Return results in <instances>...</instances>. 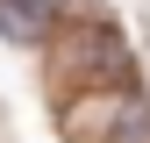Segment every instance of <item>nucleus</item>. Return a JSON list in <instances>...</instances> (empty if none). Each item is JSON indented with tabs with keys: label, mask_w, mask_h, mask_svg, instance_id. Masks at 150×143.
Segmentation results:
<instances>
[{
	"label": "nucleus",
	"mask_w": 150,
	"mask_h": 143,
	"mask_svg": "<svg viewBox=\"0 0 150 143\" xmlns=\"http://www.w3.org/2000/svg\"><path fill=\"white\" fill-rule=\"evenodd\" d=\"M79 57L93 64V79H129V50L115 29H93V43H79Z\"/></svg>",
	"instance_id": "nucleus-2"
},
{
	"label": "nucleus",
	"mask_w": 150,
	"mask_h": 143,
	"mask_svg": "<svg viewBox=\"0 0 150 143\" xmlns=\"http://www.w3.org/2000/svg\"><path fill=\"white\" fill-rule=\"evenodd\" d=\"M115 143H150V100L129 93V100L115 107Z\"/></svg>",
	"instance_id": "nucleus-3"
},
{
	"label": "nucleus",
	"mask_w": 150,
	"mask_h": 143,
	"mask_svg": "<svg viewBox=\"0 0 150 143\" xmlns=\"http://www.w3.org/2000/svg\"><path fill=\"white\" fill-rule=\"evenodd\" d=\"M50 29V0H0V36L7 43H36Z\"/></svg>",
	"instance_id": "nucleus-1"
}]
</instances>
